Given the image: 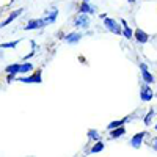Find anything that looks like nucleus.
Masks as SVG:
<instances>
[{
  "mask_svg": "<svg viewBox=\"0 0 157 157\" xmlns=\"http://www.w3.org/2000/svg\"><path fill=\"white\" fill-rule=\"evenodd\" d=\"M104 25H105V29L115 35H123V25H120L115 19L112 17H105L104 19Z\"/></svg>",
  "mask_w": 157,
  "mask_h": 157,
  "instance_id": "1",
  "label": "nucleus"
},
{
  "mask_svg": "<svg viewBox=\"0 0 157 157\" xmlns=\"http://www.w3.org/2000/svg\"><path fill=\"white\" fill-rule=\"evenodd\" d=\"M19 82H22V83H41L43 82V72H41V69H38L32 75H22V77H19Z\"/></svg>",
  "mask_w": 157,
  "mask_h": 157,
  "instance_id": "2",
  "label": "nucleus"
},
{
  "mask_svg": "<svg viewBox=\"0 0 157 157\" xmlns=\"http://www.w3.org/2000/svg\"><path fill=\"white\" fill-rule=\"evenodd\" d=\"M75 29H88L90 27V14L86 13H80L75 19H74Z\"/></svg>",
  "mask_w": 157,
  "mask_h": 157,
  "instance_id": "3",
  "label": "nucleus"
},
{
  "mask_svg": "<svg viewBox=\"0 0 157 157\" xmlns=\"http://www.w3.org/2000/svg\"><path fill=\"white\" fill-rule=\"evenodd\" d=\"M152 98H154V93H152L149 83L141 85V88H140V99H141L143 102H149Z\"/></svg>",
  "mask_w": 157,
  "mask_h": 157,
  "instance_id": "4",
  "label": "nucleus"
},
{
  "mask_svg": "<svg viewBox=\"0 0 157 157\" xmlns=\"http://www.w3.org/2000/svg\"><path fill=\"white\" fill-rule=\"evenodd\" d=\"M140 69H141V78L145 83H154V75L148 71V64L146 63H140Z\"/></svg>",
  "mask_w": 157,
  "mask_h": 157,
  "instance_id": "5",
  "label": "nucleus"
},
{
  "mask_svg": "<svg viewBox=\"0 0 157 157\" xmlns=\"http://www.w3.org/2000/svg\"><path fill=\"white\" fill-rule=\"evenodd\" d=\"M146 137V130H143V132H138L135 134L132 138H130V146H132L134 149H138L141 146V143H143V138Z\"/></svg>",
  "mask_w": 157,
  "mask_h": 157,
  "instance_id": "6",
  "label": "nucleus"
},
{
  "mask_svg": "<svg viewBox=\"0 0 157 157\" xmlns=\"http://www.w3.org/2000/svg\"><path fill=\"white\" fill-rule=\"evenodd\" d=\"M46 27V22L44 19H30L27 22V25H25V30L30 32V30H35V29H43Z\"/></svg>",
  "mask_w": 157,
  "mask_h": 157,
  "instance_id": "7",
  "label": "nucleus"
},
{
  "mask_svg": "<svg viewBox=\"0 0 157 157\" xmlns=\"http://www.w3.org/2000/svg\"><path fill=\"white\" fill-rule=\"evenodd\" d=\"M134 38L137 39V43L138 44H146L149 41V35L145 32V30H141V29H137L134 32Z\"/></svg>",
  "mask_w": 157,
  "mask_h": 157,
  "instance_id": "8",
  "label": "nucleus"
},
{
  "mask_svg": "<svg viewBox=\"0 0 157 157\" xmlns=\"http://www.w3.org/2000/svg\"><path fill=\"white\" fill-rule=\"evenodd\" d=\"M63 39H64L68 44H77V43L82 39V33H80V32H71L69 35H64Z\"/></svg>",
  "mask_w": 157,
  "mask_h": 157,
  "instance_id": "9",
  "label": "nucleus"
},
{
  "mask_svg": "<svg viewBox=\"0 0 157 157\" xmlns=\"http://www.w3.org/2000/svg\"><path fill=\"white\" fill-rule=\"evenodd\" d=\"M22 13H24V8H19V10H14V11H13V13H11V14H10V16H8V17H6V19H5L3 22H2V24H0V27H2V29H3V27H6V25H8V24H11L13 21H16V19H17V17H19V16L22 14Z\"/></svg>",
  "mask_w": 157,
  "mask_h": 157,
  "instance_id": "10",
  "label": "nucleus"
},
{
  "mask_svg": "<svg viewBox=\"0 0 157 157\" xmlns=\"http://www.w3.org/2000/svg\"><path fill=\"white\" fill-rule=\"evenodd\" d=\"M57 17H58V10H57V8H54L52 11H47V14H46L43 19H44L46 25H49V24H54V22L57 21Z\"/></svg>",
  "mask_w": 157,
  "mask_h": 157,
  "instance_id": "11",
  "label": "nucleus"
},
{
  "mask_svg": "<svg viewBox=\"0 0 157 157\" xmlns=\"http://www.w3.org/2000/svg\"><path fill=\"white\" fill-rule=\"evenodd\" d=\"M129 121H130V116H124V118H121V120H116V121L109 123V124H107V129H109V130H112V129H115V127L124 126V124H126V123H129Z\"/></svg>",
  "mask_w": 157,
  "mask_h": 157,
  "instance_id": "12",
  "label": "nucleus"
},
{
  "mask_svg": "<svg viewBox=\"0 0 157 157\" xmlns=\"http://www.w3.org/2000/svg\"><path fill=\"white\" fill-rule=\"evenodd\" d=\"M78 11H80V13H86V14H93V13H96V8L93 6V5H91L90 2H85V0H83V3L80 5V6H78Z\"/></svg>",
  "mask_w": 157,
  "mask_h": 157,
  "instance_id": "13",
  "label": "nucleus"
},
{
  "mask_svg": "<svg viewBox=\"0 0 157 157\" xmlns=\"http://www.w3.org/2000/svg\"><path fill=\"white\" fill-rule=\"evenodd\" d=\"M124 134H126V129H124V126L115 127V129H112V130H110V138H112V140H116V138L123 137Z\"/></svg>",
  "mask_w": 157,
  "mask_h": 157,
  "instance_id": "14",
  "label": "nucleus"
},
{
  "mask_svg": "<svg viewBox=\"0 0 157 157\" xmlns=\"http://www.w3.org/2000/svg\"><path fill=\"white\" fill-rule=\"evenodd\" d=\"M121 25H123V36H124L126 39H132V38H134V32H132V29L127 25V22H126L124 19H121Z\"/></svg>",
  "mask_w": 157,
  "mask_h": 157,
  "instance_id": "15",
  "label": "nucleus"
},
{
  "mask_svg": "<svg viewBox=\"0 0 157 157\" xmlns=\"http://www.w3.org/2000/svg\"><path fill=\"white\" fill-rule=\"evenodd\" d=\"M21 66H22V63L8 64V66L5 68V72H6V74H21Z\"/></svg>",
  "mask_w": 157,
  "mask_h": 157,
  "instance_id": "16",
  "label": "nucleus"
},
{
  "mask_svg": "<svg viewBox=\"0 0 157 157\" xmlns=\"http://www.w3.org/2000/svg\"><path fill=\"white\" fill-rule=\"evenodd\" d=\"M86 135H88V140H91V141H98V140H101V134L98 132L96 129H90L88 132H86Z\"/></svg>",
  "mask_w": 157,
  "mask_h": 157,
  "instance_id": "17",
  "label": "nucleus"
},
{
  "mask_svg": "<svg viewBox=\"0 0 157 157\" xmlns=\"http://www.w3.org/2000/svg\"><path fill=\"white\" fill-rule=\"evenodd\" d=\"M104 148H105V145H104V141H101V140H98L96 141V145L90 149V152L91 154H96V152H101V151H104Z\"/></svg>",
  "mask_w": 157,
  "mask_h": 157,
  "instance_id": "18",
  "label": "nucleus"
},
{
  "mask_svg": "<svg viewBox=\"0 0 157 157\" xmlns=\"http://www.w3.org/2000/svg\"><path fill=\"white\" fill-rule=\"evenodd\" d=\"M33 71V64L29 63V61H24L22 66H21V74H27V72H32Z\"/></svg>",
  "mask_w": 157,
  "mask_h": 157,
  "instance_id": "19",
  "label": "nucleus"
},
{
  "mask_svg": "<svg viewBox=\"0 0 157 157\" xmlns=\"http://www.w3.org/2000/svg\"><path fill=\"white\" fill-rule=\"evenodd\" d=\"M152 116H154V110H149V112L145 115V118H143V123H145V126H151Z\"/></svg>",
  "mask_w": 157,
  "mask_h": 157,
  "instance_id": "20",
  "label": "nucleus"
},
{
  "mask_svg": "<svg viewBox=\"0 0 157 157\" xmlns=\"http://www.w3.org/2000/svg\"><path fill=\"white\" fill-rule=\"evenodd\" d=\"M19 43H21V39H16V41H11V43H3L2 44V49H11V47L14 49Z\"/></svg>",
  "mask_w": 157,
  "mask_h": 157,
  "instance_id": "21",
  "label": "nucleus"
},
{
  "mask_svg": "<svg viewBox=\"0 0 157 157\" xmlns=\"http://www.w3.org/2000/svg\"><path fill=\"white\" fill-rule=\"evenodd\" d=\"M151 146H152V149H154V151H157V137H155V138H152Z\"/></svg>",
  "mask_w": 157,
  "mask_h": 157,
  "instance_id": "22",
  "label": "nucleus"
},
{
  "mask_svg": "<svg viewBox=\"0 0 157 157\" xmlns=\"http://www.w3.org/2000/svg\"><path fill=\"white\" fill-rule=\"evenodd\" d=\"M14 75H16V74H8V82H11L13 78H14Z\"/></svg>",
  "mask_w": 157,
  "mask_h": 157,
  "instance_id": "23",
  "label": "nucleus"
},
{
  "mask_svg": "<svg viewBox=\"0 0 157 157\" xmlns=\"http://www.w3.org/2000/svg\"><path fill=\"white\" fill-rule=\"evenodd\" d=\"M127 2H129V3H135V2H137V0H127Z\"/></svg>",
  "mask_w": 157,
  "mask_h": 157,
  "instance_id": "24",
  "label": "nucleus"
},
{
  "mask_svg": "<svg viewBox=\"0 0 157 157\" xmlns=\"http://www.w3.org/2000/svg\"><path fill=\"white\" fill-rule=\"evenodd\" d=\"M155 130H157V124H155Z\"/></svg>",
  "mask_w": 157,
  "mask_h": 157,
  "instance_id": "25",
  "label": "nucleus"
},
{
  "mask_svg": "<svg viewBox=\"0 0 157 157\" xmlns=\"http://www.w3.org/2000/svg\"><path fill=\"white\" fill-rule=\"evenodd\" d=\"M85 2H90V0H85Z\"/></svg>",
  "mask_w": 157,
  "mask_h": 157,
  "instance_id": "26",
  "label": "nucleus"
}]
</instances>
